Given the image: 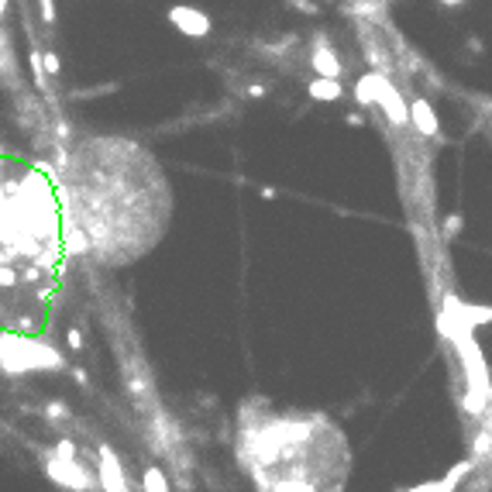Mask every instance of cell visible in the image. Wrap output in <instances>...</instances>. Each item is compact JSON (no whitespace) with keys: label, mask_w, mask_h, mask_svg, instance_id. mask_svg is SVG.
<instances>
[{"label":"cell","mask_w":492,"mask_h":492,"mask_svg":"<svg viewBox=\"0 0 492 492\" xmlns=\"http://www.w3.org/2000/svg\"><path fill=\"white\" fill-rule=\"evenodd\" d=\"M66 358L56 352L48 341H39L31 334H0V372L7 375H28V372H62Z\"/></svg>","instance_id":"obj_1"},{"label":"cell","mask_w":492,"mask_h":492,"mask_svg":"<svg viewBox=\"0 0 492 492\" xmlns=\"http://www.w3.org/2000/svg\"><path fill=\"white\" fill-rule=\"evenodd\" d=\"M56 454H59V458H76V444H73L69 437H62L59 444H56Z\"/></svg>","instance_id":"obj_16"},{"label":"cell","mask_w":492,"mask_h":492,"mask_svg":"<svg viewBox=\"0 0 492 492\" xmlns=\"http://www.w3.org/2000/svg\"><path fill=\"white\" fill-rule=\"evenodd\" d=\"M41 62H45V73H48V76H59L62 73V62L56 52H41Z\"/></svg>","instance_id":"obj_15"},{"label":"cell","mask_w":492,"mask_h":492,"mask_svg":"<svg viewBox=\"0 0 492 492\" xmlns=\"http://www.w3.org/2000/svg\"><path fill=\"white\" fill-rule=\"evenodd\" d=\"M444 231H448V237H451L454 231H461V217H451V220H448V227H444Z\"/></svg>","instance_id":"obj_19"},{"label":"cell","mask_w":492,"mask_h":492,"mask_svg":"<svg viewBox=\"0 0 492 492\" xmlns=\"http://www.w3.org/2000/svg\"><path fill=\"white\" fill-rule=\"evenodd\" d=\"M62 245H66V255H83V252H90V241H86V235L79 231L76 224H66Z\"/></svg>","instance_id":"obj_10"},{"label":"cell","mask_w":492,"mask_h":492,"mask_svg":"<svg viewBox=\"0 0 492 492\" xmlns=\"http://www.w3.org/2000/svg\"><path fill=\"white\" fill-rule=\"evenodd\" d=\"M45 475L56 486H62V489H69V492H90L100 486V478H93L76 458H59V454L45 458Z\"/></svg>","instance_id":"obj_2"},{"label":"cell","mask_w":492,"mask_h":492,"mask_svg":"<svg viewBox=\"0 0 492 492\" xmlns=\"http://www.w3.org/2000/svg\"><path fill=\"white\" fill-rule=\"evenodd\" d=\"M386 73H365V76L354 83V100L362 107H379V83Z\"/></svg>","instance_id":"obj_8"},{"label":"cell","mask_w":492,"mask_h":492,"mask_svg":"<svg viewBox=\"0 0 492 492\" xmlns=\"http://www.w3.org/2000/svg\"><path fill=\"white\" fill-rule=\"evenodd\" d=\"M39 14H41V21H45V28H56V0H39Z\"/></svg>","instance_id":"obj_14"},{"label":"cell","mask_w":492,"mask_h":492,"mask_svg":"<svg viewBox=\"0 0 492 492\" xmlns=\"http://www.w3.org/2000/svg\"><path fill=\"white\" fill-rule=\"evenodd\" d=\"M410 124L424 138H437L441 135V121H437V114H434V107L427 100H414L410 103Z\"/></svg>","instance_id":"obj_7"},{"label":"cell","mask_w":492,"mask_h":492,"mask_svg":"<svg viewBox=\"0 0 492 492\" xmlns=\"http://www.w3.org/2000/svg\"><path fill=\"white\" fill-rule=\"evenodd\" d=\"M310 66L317 69V76L341 79V73H344V66H341V59H337V52L324 39H314V48H310Z\"/></svg>","instance_id":"obj_6"},{"label":"cell","mask_w":492,"mask_h":492,"mask_svg":"<svg viewBox=\"0 0 492 492\" xmlns=\"http://www.w3.org/2000/svg\"><path fill=\"white\" fill-rule=\"evenodd\" d=\"M7 4H11V0H0V24H4V14H7Z\"/></svg>","instance_id":"obj_21"},{"label":"cell","mask_w":492,"mask_h":492,"mask_svg":"<svg viewBox=\"0 0 492 492\" xmlns=\"http://www.w3.org/2000/svg\"><path fill=\"white\" fill-rule=\"evenodd\" d=\"M165 18H169V24L176 28L179 35H186V39H207V35L214 31L210 14L200 11L197 4H173Z\"/></svg>","instance_id":"obj_3"},{"label":"cell","mask_w":492,"mask_h":492,"mask_svg":"<svg viewBox=\"0 0 492 492\" xmlns=\"http://www.w3.org/2000/svg\"><path fill=\"white\" fill-rule=\"evenodd\" d=\"M441 4H444V7H454V4H461V0H441Z\"/></svg>","instance_id":"obj_22"},{"label":"cell","mask_w":492,"mask_h":492,"mask_svg":"<svg viewBox=\"0 0 492 492\" xmlns=\"http://www.w3.org/2000/svg\"><path fill=\"white\" fill-rule=\"evenodd\" d=\"M0 152H4V145H0Z\"/></svg>","instance_id":"obj_23"},{"label":"cell","mask_w":492,"mask_h":492,"mask_svg":"<svg viewBox=\"0 0 492 492\" xmlns=\"http://www.w3.org/2000/svg\"><path fill=\"white\" fill-rule=\"evenodd\" d=\"M141 489L145 492H173L169 489V482H165V472L155 468V465H148V468L141 472Z\"/></svg>","instance_id":"obj_11"},{"label":"cell","mask_w":492,"mask_h":492,"mask_svg":"<svg viewBox=\"0 0 492 492\" xmlns=\"http://www.w3.org/2000/svg\"><path fill=\"white\" fill-rule=\"evenodd\" d=\"M18 282V276L11 272V269H0V289H7V286H14Z\"/></svg>","instance_id":"obj_18"},{"label":"cell","mask_w":492,"mask_h":492,"mask_svg":"<svg viewBox=\"0 0 492 492\" xmlns=\"http://www.w3.org/2000/svg\"><path fill=\"white\" fill-rule=\"evenodd\" d=\"M73 379H76V382L83 386V389L90 386V379H86V372H83V369H73Z\"/></svg>","instance_id":"obj_20"},{"label":"cell","mask_w":492,"mask_h":492,"mask_svg":"<svg viewBox=\"0 0 492 492\" xmlns=\"http://www.w3.org/2000/svg\"><path fill=\"white\" fill-rule=\"evenodd\" d=\"M45 416H48V420H52V424H62V420H69V406H66V403H59V399H48V403H45Z\"/></svg>","instance_id":"obj_13"},{"label":"cell","mask_w":492,"mask_h":492,"mask_svg":"<svg viewBox=\"0 0 492 492\" xmlns=\"http://www.w3.org/2000/svg\"><path fill=\"white\" fill-rule=\"evenodd\" d=\"M28 66H31V73H35V86L45 93V90H48V73H45V62H41V48H31V52H28Z\"/></svg>","instance_id":"obj_12"},{"label":"cell","mask_w":492,"mask_h":492,"mask_svg":"<svg viewBox=\"0 0 492 492\" xmlns=\"http://www.w3.org/2000/svg\"><path fill=\"white\" fill-rule=\"evenodd\" d=\"M307 93L314 100H320V103H334V100H341V79H331V76H317L307 83Z\"/></svg>","instance_id":"obj_9"},{"label":"cell","mask_w":492,"mask_h":492,"mask_svg":"<svg viewBox=\"0 0 492 492\" xmlns=\"http://www.w3.org/2000/svg\"><path fill=\"white\" fill-rule=\"evenodd\" d=\"M66 344H69L73 352H79V348H83V334H79L76 327H73V331H66Z\"/></svg>","instance_id":"obj_17"},{"label":"cell","mask_w":492,"mask_h":492,"mask_svg":"<svg viewBox=\"0 0 492 492\" xmlns=\"http://www.w3.org/2000/svg\"><path fill=\"white\" fill-rule=\"evenodd\" d=\"M379 107L386 111V118L393 121V124H410V103L403 100V93L386 76L379 83Z\"/></svg>","instance_id":"obj_5"},{"label":"cell","mask_w":492,"mask_h":492,"mask_svg":"<svg viewBox=\"0 0 492 492\" xmlns=\"http://www.w3.org/2000/svg\"><path fill=\"white\" fill-rule=\"evenodd\" d=\"M97 458H100V489H103V492H128L124 468H121L118 454L111 451V444H100Z\"/></svg>","instance_id":"obj_4"}]
</instances>
